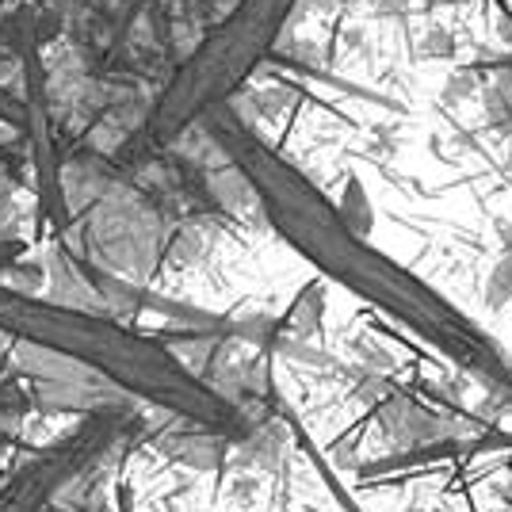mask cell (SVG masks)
<instances>
[{
	"instance_id": "6da1fadb",
	"label": "cell",
	"mask_w": 512,
	"mask_h": 512,
	"mask_svg": "<svg viewBox=\"0 0 512 512\" xmlns=\"http://www.w3.org/2000/svg\"><path fill=\"white\" fill-rule=\"evenodd\" d=\"M199 127H207V134L230 153V161H234L237 169L245 172V180L253 184L260 207L276 222L279 234L291 237L306 256H314L325 272H333L337 279L352 283L356 291L371 295L375 302H383L386 310H394V314H402L413 325H421L432 337L448 341L451 352L459 360H467L474 371L505 379L501 363L482 348L474 329H467L463 321L451 314L448 302L436 299L432 291H425L417 279H409L402 268H394L386 256L367 249L360 237L344 226L341 214L314 192V184L302 172L291 169L279 153L268 150L253 130L241 127L230 115V107H218Z\"/></svg>"
},
{
	"instance_id": "7a4b0ae2",
	"label": "cell",
	"mask_w": 512,
	"mask_h": 512,
	"mask_svg": "<svg viewBox=\"0 0 512 512\" xmlns=\"http://www.w3.org/2000/svg\"><path fill=\"white\" fill-rule=\"evenodd\" d=\"M295 8L299 0H237L157 96L150 111L153 138L172 142L218 107H230L234 92L249 85V77L272 58Z\"/></svg>"
},
{
	"instance_id": "3957f363",
	"label": "cell",
	"mask_w": 512,
	"mask_h": 512,
	"mask_svg": "<svg viewBox=\"0 0 512 512\" xmlns=\"http://www.w3.org/2000/svg\"><path fill=\"white\" fill-rule=\"evenodd\" d=\"M31 111H27V100H20L16 92L0 85V123H12V127H27Z\"/></svg>"
}]
</instances>
